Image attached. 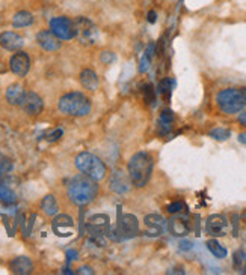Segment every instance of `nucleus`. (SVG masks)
I'll list each match as a JSON object with an SVG mask.
<instances>
[{"label": "nucleus", "mask_w": 246, "mask_h": 275, "mask_svg": "<svg viewBox=\"0 0 246 275\" xmlns=\"http://www.w3.org/2000/svg\"><path fill=\"white\" fill-rule=\"evenodd\" d=\"M67 192L70 200L77 204V206H85L89 204L91 201L95 200L99 195V185L97 181L92 178L83 175H76L67 186Z\"/></svg>", "instance_id": "obj_1"}, {"label": "nucleus", "mask_w": 246, "mask_h": 275, "mask_svg": "<svg viewBox=\"0 0 246 275\" xmlns=\"http://www.w3.org/2000/svg\"><path fill=\"white\" fill-rule=\"evenodd\" d=\"M153 169H154V160L146 151L134 154L127 164V173L130 182L136 188H143L151 179Z\"/></svg>", "instance_id": "obj_2"}, {"label": "nucleus", "mask_w": 246, "mask_h": 275, "mask_svg": "<svg viewBox=\"0 0 246 275\" xmlns=\"http://www.w3.org/2000/svg\"><path fill=\"white\" fill-rule=\"evenodd\" d=\"M58 107L64 114L80 117V116L89 114L91 101L82 92H70V93H65L64 96H61Z\"/></svg>", "instance_id": "obj_3"}, {"label": "nucleus", "mask_w": 246, "mask_h": 275, "mask_svg": "<svg viewBox=\"0 0 246 275\" xmlns=\"http://www.w3.org/2000/svg\"><path fill=\"white\" fill-rule=\"evenodd\" d=\"M216 104L225 114H237L246 107V95L243 89L228 88L216 95Z\"/></svg>", "instance_id": "obj_4"}, {"label": "nucleus", "mask_w": 246, "mask_h": 275, "mask_svg": "<svg viewBox=\"0 0 246 275\" xmlns=\"http://www.w3.org/2000/svg\"><path fill=\"white\" fill-rule=\"evenodd\" d=\"M76 167L80 170V173H85L86 176L92 178L94 181H103L108 175L106 164L94 154L91 152H82L74 160Z\"/></svg>", "instance_id": "obj_5"}, {"label": "nucleus", "mask_w": 246, "mask_h": 275, "mask_svg": "<svg viewBox=\"0 0 246 275\" xmlns=\"http://www.w3.org/2000/svg\"><path fill=\"white\" fill-rule=\"evenodd\" d=\"M74 23V30H76V36L77 39L83 44V45H94L99 39V30L95 27V24L86 18V17H76L73 20Z\"/></svg>", "instance_id": "obj_6"}, {"label": "nucleus", "mask_w": 246, "mask_h": 275, "mask_svg": "<svg viewBox=\"0 0 246 275\" xmlns=\"http://www.w3.org/2000/svg\"><path fill=\"white\" fill-rule=\"evenodd\" d=\"M86 227H88V232H89V235L92 236L94 242H95L99 247H103V245H105V238H103V235H106L108 230H109V227H111V220H109V217L105 215V214H95V215H92V217L88 220Z\"/></svg>", "instance_id": "obj_7"}, {"label": "nucleus", "mask_w": 246, "mask_h": 275, "mask_svg": "<svg viewBox=\"0 0 246 275\" xmlns=\"http://www.w3.org/2000/svg\"><path fill=\"white\" fill-rule=\"evenodd\" d=\"M50 30L61 39V41H70L76 38V30H74V23L71 18L61 15L55 17L50 20Z\"/></svg>", "instance_id": "obj_8"}, {"label": "nucleus", "mask_w": 246, "mask_h": 275, "mask_svg": "<svg viewBox=\"0 0 246 275\" xmlns=\"http://www.w3.org/2000/svg\"><path fill=\"white\" fill-rule=\"evenodd\" d=\"M137 233H139V221L131 214L123 215V218L120 221V226L117 229H114V232H112V235H121V241L134 238Z\"/></svg>", "instance_id": "obj_9"}, {"label": "nucleus", "mask_w": 246, "mask_h": 275, "mask_svg": "<svg viewBox=\"0 0 246 275\" xmlns=\"http://www.w3.org/2000/svg\"><path fill=\"white\" fill-rule=\"evenodd\" d=\"M143 223H145V235L150 236V238H157V236H162L166 229H168V221L159 215V214H150L143 218Z\"/></svg>", "instance_id": "obj_10"}, {"label": "nucleus", "mask_w": 246, "mask_h": 275, "mask_svg": "<svg viewBox=\"0 0 246 275\" xmlns=\"http://www.w3.org/2000/svg\"><path fill=\"white\" fill-rule=\"evenodd\" d=\"M228 220L225 215L222 214H215V215H210L207 218V224H206V229H207V233L215 236V238H221V236H225L227 235V230H228Z\"/></svg>", "instance_id": "obj_11"}, {"label": "nucleus", "mask_w": 246, "mask_h": 275, "mask_svg": "<svg viewBox=\"0 0 246 275\" xmlns=\"http://www.w3.org/2000/svg\"><path fill=\"white\" fill-rule=\"evenodd\" d=\"M9 66H11V71L18 76V77H24L29 70H30V57L27 53L24 51H17L11 60H9Z\"/></svg>", "instance_id": "obj_12"}, {"label": "nucleus", "mask_w": 246, "mask_h": 275, "mask_svg": "<svg viewBox=\"0 0 246 275\" xmlns=\"http://www.w3.org/2000/svg\"><path fill=\"white\" fill-rule=\"evenodd\" d=\"M21 108H23L27 114H30V116H38V114H41V111L44 110V101H42V98H41L38 93H35V92H27V93L24 95L23 101H21Z\"/></svg>", "instance_id": "obj_13"}, {"label": "nucleus", "mask_w": 246, "mask_h": 275, "mask_svg": "<svg viewBox=\"0 0 246 275\" xmlns=\"http://www.w3.org/2000/svg\"><path fill=\"white\" fill-rule=\"evenodd\" d=\"M53 232L61 238H68L73 235L74 229V220L70 215H56L52 223Z\"/></svg>", "instance_id": "obj_14"}, {"label": "nucleus", "mask_w": 246, "mask_h": 275, "mask_svg": "<svg viewBox=\"0 0 246 275\" xmlns=\"http://www.w3.org/2000/svg\"><path fill=\"white\" fill-rule=\"evenodd\" d=\"M36 42L39 44L41 48H44L45 51H56L61 48V39L48 29V30H41L36 35Z\"/></svg>", "instance_id": "obj_15"}, {"label": "nucleus", "mask_w": 246, "mask_h": 275, "mask_svg": "<svg viewBox=\"0 0 246 275\" xmlns=\"http://www.w3.org/2000/svg\"><path fill=\"white\" fill-rule=\"evenodd\" d=\"M23 38L15 32H3L0 33V47L9 51H18L23 47Z\"/></svg>", "instance_id": "obj_16"}, {"label": "nucleus", "mask_w": 246, "mask_h": 275, "mask_svg": "<svg viewBox=\"0 0 246 275\" xmlns=\"http://www.w3.org/2000/svg\"><path fill=\"white\" fill-rule=\"evenodd\" d=\"M169 232H171L174 236H178V238L189 235V232H190L189 220H187L186 217H183L181 212H180V215L174 217V218L169 221Z\"/></svg>", "instance_id": "obj_17"}, {"label": "nucleus", "mask_w": 246, "mask_h": 275, "mask_svg": "<svg viewBox=\"0 0 246 275\" xmlns=\"http://www.w3.org/2000/svg\"><path fill=\"white\" fill-rule=\"evenodd\" d=\"M9 269H11V272H14V274L17 275L32 274V271H33V263H32V260H30L29 257H26V256H18V257H15V259L11 260Z\"/></svg>", "instance_id": "obj_18"}, {"label": "nucleus", "mask_w": 246, "mask_h": 275, "mask_svg": "<svg viewBox=\"0 0 246 275\" xmlns=\"http://www.w3.org/2000/svg\"><path fill=\"white\" fill-rule=\"evenodd\" d=\"M130 185V178H127V175L121 172V170H115L111 176V181H109V186L114 192L117 194H125L128 191V186Z\"/></svg>", "instance_id": "obj_19"}, {"label": "nucleus", "mask_w": 246, "mask_h": 275, "mask_svg": "<svg viewBox=\"0 0 246 275\" xmlns=\"http://www.w3.org/2000/svg\"><path fill=\"white\" fill-rule=\"evenodd\" d=\"M80 85L86 89V91H95L99 88V76L94 70L85 68L80 73Z\"/></svg>", "instance_id": "obj_20"}, {"label": "nucleus", "mask_w": 246, "mask_h": 275, "mask_svg": "<svg viewBox=\"0 0 246 275\" xmlns=\"http://www.w3.org/2000/svg\"><path fill=\"white\" fill-rule=\"evenodd\" d=\"M26 92L23 89L21 85H11L8 89H6V101L11 104V105H21V101L24 98Z\"/></svg>", "instance_id": "obj_21"}, {"label": "nucleus", "mask_w": 246, "mask_h": 275, "mask_svg": "<svg viewBox=\"0 0 246 275\" xmlns=\"http://www.w3.org/2000/svg\"><path fill=\"white\" fill-rule=\"evenodd\" d=\"M33 23V15L29 11H20L12 17V26L17 29L27 27Z\"/></svg>", "instance_id": "obj_22"}, {"label": "nucleus", "mask_w": 246, "mask_h": 275, "mask_svg": "<svg viewBox=\"0 0 246 275\" xmlns=\"http://www.w3.org/2000/svg\"><path fill=\"white\" fill-rule=\"evenodd\" d=\"M41 209H42V212H44L45 215L55 217V215L58 214V211H59V206H58V201H56L55 195H52V194L45 195V197L41 200Z\"/></svg>", "instance_id": "obj_23"}, {"label": "nucleus", "mask_w": 246, "mask_h": 275, "mask_svg": "<svg viewBox=\"0 0 246 275\" xmlns=\"http://www.w3.org/2000/svg\"><path fill=\"white\" fill-rule=\"evenodd\" d=\"M207 250L216 257V259H225L227 256H228V251H227V248L221 244V242H218L216 239H210V241H207Z\"/></svg>", "instance_id": "obj_24"}, {"label": "nucleus", "mask_w": 246, "mask_h": 275, "mask_svg": "<svg viewBox=\"0 0 246 275\" xmlns=\"http://www.w3.org/2000/svg\"><path fill=\"white\" fill-rule=\"evenodd\" d=\"M159 122H160V128H162L160 134H166L171 129V125L174 122V113L169 108L162 110V113L159 116Z\"/></svg>", "instance_id": "obj_25"}, {"label": "nucleus", "mask_w": 246, "mask_h": 275, "mask_svg": "<svg viewBox=\"0 0 246 275\" xmlns=\"http://www.w3.org/2000/svg\"><path fill=\"white\" fill-rule=\"evenodd\" d=\"M15 200H17L15 192L11 188H8L6 185H2L0 183V203H3V204H12V203H15Z\"/></svg>", "instance_id": "obj_26"}, {"label": "nucleus", "mask_w": 246, "mask_h": 275, "mask_svg": "<svg viewBox=\"0 0 246 275\" xmlns=\"http://www.w3.org/2000/svg\"><path fill=\"white\" fill-rule=\"evenodd\" d=\"M234 268L246 274V253L245 251H236L234 253Z\"/></svg>", "instance_id": "obj_27"}, {"label": "nucleus", "mask_w": 246, "mask_h": 275, "mask_svg": "<svg viewBox=\"0 0 246 275\" xmlns=\"http://www.w3.org/2000/svg\"><path fill=\"white\" fill-rule=\"evenodd\" d=\"M230 135H231V132L227 128H221V126L210 131V137L215 139L216 142H225V140L230 139Z\"/></svg>", "instance_id": "obj_28"}, {"label": "nucleus", "mask_w": 246, "mask_h": 275, "mask_svg": "<svg viewBox=\"0 0 246 275\" xmlns=\"http://www.w3.org/2000/svg\"><path fill=\"white\" fill-rule=\"evenodd\" d=\"M174 88H175V82H174L172 79H163V80L160 82V85H159V92H160L163 96L169 98L171 91H172Z\"/></svg>", "instance_id": "obj_29"}, {"label": "nucleus", "mask_w": 246, "mask_h": 275, "mask_svg": "<svg viewBox=\"0 0 246 275\" xmlns=\"http://www.w3.org/2000/svg\"><path fill=\"white\" fill-rule=\"evenodd\" d=\"M142 95H143V99L146 104H153L154 99H156V92H154V88L151 83H146L142 86Z\"/></svg>", "instance_id": "obj_30"}, {"label": "nucleus", "mask_w": 246, "mask_h": 275, "mask_svg": "<svg viewBox=\"0 0 246 275\" xmlns=\"http://www.w3.org/2000/svg\"><path fill=\"white\" fill-rule=\"evenodd\" d=\"M166 211L169 212V214H180V212H183V211H186V204L183 203V201H172V203H169L168 206H166Z\"/></svg>", "instance_id": "obj_31"}, {"label": "nucleus", "mask_w": 246, "mask_h": 275, "mask_svg": "<svg viewBox=\"0 0 246 275\" xmlns=\"http://www.w3.org/2000/svg\"><path fill=\"white\" fill-rule=\"evenodd\" d=\"M11 170H12V161L11 160H2L0 161V178H3V176H6L8 173H11Z\"/></svg>", "instance_id": "obj_32"}, {"label": "nucleus", "mask_w": 246, "mask_h": 275, "mask_svg": "<svg viewBox=\"0 0 246 275\" xmlns=\"http://www.w3.org/2000/svg\"><path fill=\"white\" fill-rule=\"evenodd\" d=\"M115 59H117V56H115V53H112V51H103L102 56H100V60H102V63H105V65L114 63Z\"/></svg>", "instance_id": "obj_33"}, {"label": "nucleus", "mask_w": 246, "mask_h": 275, "mask_svg": "<svg viewBox=\"0 0 246 275\" xmlns=\"http://www.w3.org/2000/svg\"><path fill=\"white\" fill-rule=\"evenodd\" d=\"M62 134H64V131L61 128H55V129H52V131H48L45 134V139L48 142H56V140H59L62 137Z\"/></svg>", "instance_id": "obj_34"}, {"label": "nucleus", "mask_w": 246, "mask_h": 275, "mask_svg": "<svg viewBox=\"0 0 246 275\" xmlns=\"http://www.w3.org/2000/svg\"><path fill=\"white\" fill-rule=\"evenodd\" d=\"M150 66H151V60L145 56V54H142V57H140V62H139V73H146L148 70H150Z\"/></svg>", "instance_id": "obj_35"}, {"label": "nucleus", "mask_w": 246, "mask_h": 275, "mask_svg": "<svg viewBox=\"0 0 246 275\" xmlns=\"http://www.w3.org/2000/svg\"><path fill=\"white\" fill-rule=\"evenodd\" d=\"M178 247H180V250H181V251H190V250L193 248V242H192V241L184 239V241H181V242L178 244Z\"/></svg>", "instance_id": "obj_36"}, {"label": "nucleus", "mask_w": 246, "mask_h": 275, "mask_svg": "<svg viewBox=\"0 0 246 275\" xmlns=\"http://www.w3.org/2000/svg\"><path fill=\"white\" fill-rule=\"evenodd\" d=\"M146 20H148L150 24H154L157 21V12L156 11H150L148 15H146Z\"/></svg>", "instance_id": "obj_37"}, {"label": "nucleus", "mask_w": 246, "mask_h": 275, "mask_svg": "<svg viewBox=\"0 0 246 275\" xmlns=\"http://www.w3.org/2000/svg\"><path fill=\"white\" fill-rule=\"evenodd\" d=\"M79 274L80 275H92L94 274V271H92V268H89V266H82V268H79Z\"/></svg>", "instance_id": "obj_38"}, {"label": "nucleus", "mask_w": 246, "mask_h": 275, "mask_svg": "<svg viewBox=\"0 0 246 275\" xmlns=\"http://www.w3.org/2000/svg\"><path fill=\"white\" fill-rule=\"evenodd\" d=\"M233 220H234V236H237V233H239V217L233 215Z\"/></svg>", "instance_id": "obj_39"}, {"label": "nucleus", "mask_w": 246, "mask_h": 275, "mask_svg": "<svg viewBox=\"0 0 246 275\" xmlns=\"http://www.w3.org/2000/svg\"><path fill=\"white\" fill-rule=\"evenodd\" d=\"M67 257H68V260H74V259H77V251H74V250H68V251H67Z\"/></svg>", "instance_id": "obj_40"}, {"label": "nucleus", "mask_w": 246, "mask_h": 275, "mask_svg": "<svg viewBox=\"0 0 246 275\" xmlns=\"http://www.w3.org/2000/svg\"><path fill=\"white\" fill-rule=\"evenodd\" d=\"M239 122L246 126V111H242V114H239Z\"/></svg>", "instance_id": "obj_41"}, {"label": "nucleus", "mask_w": 246, "mask_h": 275, "mask_svg": "<svg viewBox=\"0 0 246 275\" xmlns=\"http://www.w3.org/2000/svg\"><path fill=\"white\" fill-rule=\"evenodd\" d=\"M168 274H184L183 268H177V269H169Z\"/></svg>", "instance_id": "obj_42"}, {"label": "nucleus", "mask_w": 246, "mask_h": 275, "mask_svg": "<svg viewBox=\"0 0 246 275\" xmlns=\"http://www.w3.org/2000/svg\"><path fill=\"white\" fill-rule=\"evenodd\" d=\"M237 140H239V142H240L242 145H246V132H242V134H239Z\"/></svg>", "instance_id": "obj_43"}, {"label": "nucleus", "mask_w": 246, "mask_h": 275, "mask_svg": "<svg viewBox=\"0 0 246 275\" xmlns=\"http://www.w3.org/2000/svg\"><path fill=\"white\" fill-rule=\"evenodd\" d=\"M62 274H73V271H70V269H64V271H62Z\"/></svg>", "instance_id": "obj_44"}]
</instances>
